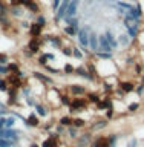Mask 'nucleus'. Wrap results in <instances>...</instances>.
<instances>
[{
    "label": "nucleus",
    "instance_id": "58836bf2",
    "mask_svg": "<svg viewBox=\"0 0 144 147\" xmlns=\"http://www.w3.org/2000/svg\"><path fill=\"white\" fill-rule=\"evenodd\" d=\"M28 147H40V142H37V141H31L29 144H28Z\"/></svg>",
    "mask_w": 144,
    "mask_h": 147
},
{
    "label": "nucleus",
    "instance_id": "f8f14e48",
    "mask_svg": "<svg viewBox=\"0 0 144 147\" xmlns=\"http://www.w3.org/2000/svg\"><path fill=\"white\" fill-rule=\"evenodd\" d=\"M28 32H29V37H41L45 34V28L41 25H39L37 22H32Z\"/></svg>",
    "mask_w": 144,
    "mask_h": 147
},
{
    "label": "nucleus",
    "instance_id": "6ab92c4d",
    "mask_svg": "<svg viewBox=\"0 0 144 147\" xmlns=\"http://www.w3.org/2000/svg\"><path fill=\"white\" fill-rule=\"evenodd\" d=\"M63 34H66L69 38H75L77 34H78V28L77 26H72V25H66L63 28Z\"/></svg>",
    "mask_w": 144,
    "mask_h": 147
},
{
    "label": "nucleus",
    "instance_id": "5701e85b",
    "mask_svg": "<svg viewBox=\"0 0 144 147\" xmlns=\"http://www.w3.org/2000/svg\"><path fill=\"white\" fill-rule=\"evenodd\" d=\"M118 37V43H120V46H121V48H127L129 45H130V37H129L127 34H120V35H117Z\"/></svg>",
    "mask_w": 144,
    "mask_h": 147
},
{
    "label": "nucleus",
    "instance_id": "f03ea898",
    "mask_svg": "<svg viewBox=\"0 0 144 147\" xmlns=\"http://www.w3.org/2000/svg\"><path fill=\"white\" fill-rule=\"evenodd\" d=\"M60 142H62V135H58L57 132L52 130L40 142V147H60Z\"/></svg>",
    "mask_w": 144,
    "mask_h": 147
},
{
    "label": "nucleus",
    "instance_id": "0eeeda50",
    "mask_svg": "<svg viewBox=\"0 0 144 147\" xmlns=\"http://www.w3.org/2000/svg\"><path fill=\"white\" fill-rule=\"evenodd\" d=\"M26 127H31V129H40V126H41V118L37 115L34 110H31L29 112V115L26 117V121L23 123Z\"/></svg>",
    "mask_w": 144,
    "mask_h": 147
},
{
    "label": "nucleus",
    "instance_id": "2f4dec72",
    "mask_svg": "<svg viewBox=\"0 0 144 147\" xmlns=\"http://www.w3.org/2000/svg\"><path fill=\"white\" fill-rule=\"evenodd\" d=\"M60 52H62L64 57L72 58V45H71V46H63V48L60 49Z\"/></svg>",
    "mask_w": 144,
    "mask_h": 147
},
{
    "label": "nucleus",
    "instance_id": "f704fd0d",
    "mask_svg": "<svg viewBox=\"0 0 144 147\" xmlns=\"http://www.w3.org/2000/svg\"><path fill=\"white\" fill-rule=\"evenodd\" d=\"M9 63V55L6 52H0V64H8Z\"/></svg>",
    "mask_w": 144,
    "mask_h": 147
},
{
    "label": "nucleus",
    "instance_id": "2eb2a0df",
    "mask_svg": "<svg viewBox=\"0 0 144 147\" xmlns=\"http://www.w3.org/2000/svg\"><path fill=\"white\" fill-rule=\"evenodd\" d=\"M86 98H87L91 106H97L101 101V94H98V92H95V90H89L86 94Z\"/></svg>",
    "mask_w": 144,
    "mask_h": 147
},
{
    "label": "nucleus",
    "instance_id": "1a4fd4ad",
    "mask_svg": "<svg viewBox=\"0 0 144 147\" xmlns=\"http://www.w3.org/2000/svg\"><path fill=\"white\" fill-rule=\"evenodd\" d=\"M89 147H110L109 135H101V133H100V135L94 136Z\"/></svg>",
    "mask_w": 144,
    "mask_h": 147
},
{
    "label": "nucleus",
    "instance_id": "bb28decb",
    "mask_svg": "<svg viewBox=\"0 0 144 147\" xmlns=\"http://www.w3.org/2000/svg\"><path fill=\"white\" fill-rule=\"evenodd\" d=\"M8 69H9V74H17L22 69V66H20V63H17V61H9Z\"/></svg>",
    "mask_w": 144,
    "mask_h": 147
},
{
    "label": "nucleus",
    "instance_id": "f257e3e1",
    "mask_svg": "<svg viewBox=\"0 0 144 147\" xmlns=\"http://www.w3.org/2000/svg\"><path fill=\"white\" fill-rule=\"evenodd\" d=\"M89 101L86 96H72V103L68 107V113L72 117H77V113H81L89 107Z\"/></svg>",
    "mask_w": 144,
    "mask_h": 147
},
{
    "label": "nucleus",
    "instance_id": "79ce46f5",
    "mask_svg": "<svg viewBox=\"0 0 144 147\" xmlns=\"http://www.w3.org/2000/svg\"><path fill=\"white\" fill-rule=\"evenodd\" d=\"M0 109H2V107H0Z\"/></svg>",
    "mask_w": 144,
    "mask_h": 147
},
{
    "label": "nucleus",
    "instance_id": "412c9836",
    "mask_svg": "<svg viewBox=\"0 0 144 147\" xmlns=\"http://www.w3.org/2000/svg\"><path fill=\"white\" fill-rule=\"evenodd\" d=\"M43 69H45V72H48L49 75H63V71L60 67H54L51 63H48L46 66H43Z\"/></svg>",
    "mask_w": 144,
    "mask_h": 147
},
{
    "label": "nucleus",
    "instance_id": "72a5a7b5",
    "mask_svg": "<svg viewBox=\"0 0 144 147\" xmlns=\"http://www.w3.org/2000/svg\"><path fill=\"white\" fill-rule=\"evenodd\" d=\"M6 75H9L8 64H0V77H6Z\"/></svg>",
    "mask_w": 144,
    "mask_h": 147
},
{
    "label": "nucleus",
    "instance_id": "7c9ffc66",
    "mask_svg": "<svg viewBox=\"0 0 144 147\" xmlns=\"http://www.w3.org/2000/svg\"><path fill=\"white\" fill-rule=\"evenodd\" d=\"M55 127V123L54 121H49V123H41V126H40V129L41 130H45V132H52V129Z\"/></svg>",
    "mask_w": 144,
    "mask_h": 147
},
{
    "label": "nucleus",
    "instance_id": "c85d7f7f",
    "mask_svg": "<svg viewBox=\"0 0 144 147\" xmlns=\"http://www.w3.org/2000/svg\"><path fill=\"white\" fill-rule=\"evenodd\" d=\"M16 123H17V118L12 117V115H8V117H6V124H5V129H12V127H16Z\"/></svg>",
    "mask_w": 144,
    "mask_h": 147
},
{
    "label": "nucleus",
    "instance_id": "9b49d317",
    "mask_svg": "<svg viewBox=\"0 0 144 147\" xmlns=\"http://www.w3.org/2000/svg\"><path fill=\"white\" fill-rule=\"evenodd\" d=\"M34 112L39 115L40 118H48L49 117V107L45 103H41V101H37V103H35Z\"/></svg>",
    "mask_w": 144,
    "mask_h": 147
},
{
    "label": "nucleus",
    "instance_id": "ea45409f",
    "mask_svg": "<svg viewBox=\"0 0 144 147\" xmlns=\"http://www.w3.org/2000/svg\"><path fill=\"white\" fill-rule=\"evenodd\" d=\"M17 147H25V146H20V144H18V146H17Z\"/></svg>",
    "mask_w": 144,
    "mask_h": 147
},
{
    "label": "nucleus",
    "instance_id": "f3484780",
    "mask_svg": "<svg viewBox=\"0 0 144 147\" xmlns=\"http://www.w3.org/2000/svg\"><path fill=\"white\" fill-rule=\"evenodd\" d=\"M57 123L58 124H62L63 127H71L72 124H74V117L72 115H69V113H66V115H62V117H60L58 119H57Z\"/></svg>",
    "mask_w": 144,
    "mask_h": 147
},
{
    "label": "nucleus",
    "instance_id": "ddd939ff",
    "mask_svg": "<svg viewBox=\"0 0 144 147\" xmlns=\"http://www.w3.org/2000/svg\"><path fill=\"white\" fill-rule=\"evenodd\" d=\"M71 103H72V95L66 90H60V106L68 109Z\"/></svg>",
    "mask_w": 144,
    "mask_h": 147
},
{
    "label": "nucleus",
    "instance_id": "423d86ee",
    "mask_svg": "<svg viewBox=\"0 0 144 147\" xmlns=\"http://www.w3.org/2000/svg\"><path fill=\"white\" fill-rule=\"evenodd\" d=\"M74 75L78 77V78H81V80L89 81V83H95V81H98L97 78H94L89 72H87V69H86V66H85V63H81L80 66H75V72H74Z\"/></svg>",
    "mask_w": 144,
    "mask_h": 147
},
{
    "label": "nucleus",
    "instance_id": "20e7f679",
    "mask_svg": "<svg viewBox=\"0 0 144 147\" xmlns=\"http://www.w3.org/2000/svg\"><path fill=\"white\" fill-rule=\"evenodd\" d=\"M31 75L35 78V80H39L41 84H45L46 87H52L55 86V80L52 78V75H49V74H45L41 71H32Z\"/></svg>",
    "mask_w": 144,
    "mask_h": 147
},
{
    "label": "nucleus",
    "instance_id": "a211bd4d",
    "mask_svg": "<svg viewBox=\"0 0 144 147\" xmlns=\"http://www.w3.org/2000/svg\"><path fill=\"white\" fill-rule=\"evenodd\" d=\"M74 127H77V129H87V126H89V119H86V118H83V117H74V124H72Z\"/></svg>",
    "mask_w": 144,
    "mask_h": 147
},
{
    "label": "nucleus",
    "instance_id": "393cba45",
    "mask_svg": "<svg viewBox=\"0 0 144 147\" xmlns=\"http://www.w3.org/2000/svg\"><path fill=\"white\" fill-rule=\"evenodd\" d=\"M35 61H37V64H39L40 67H43V66H46V64L49 63V60H48V57H46V52H40L39 55H37Z\"/></svg>",
    "mask_w": 144,
    "mask_h": 147
},
{
    "label": "nucleus",
    "instance_id": "7ed1b4c3",
    "mask_svg": "<svg viewBox=\"0 0 144 147\" xmlns=\"http://www.w3.org/2000/svg\"><path fill=\"white\" fill-rule=\"evenodd\" d=\"M109 124H110V121H109L107 118H97V119H94V121H89L87 130L92 132V133L101 132V130H104V129H107Z\"/></svg>",
    "mask_w": 144,
    "mask_h": 147
},
{
    "label": "nucleus",
    "instance_id": "6e6552de",
    "mask_svg": "<svg viewBox=\"0 0 144 147\" xmlns=\"http://www.w3.org/2000/svg\"><path fill=\"white\" fill-rule=\"evenodd\" d=\"M92 138H94V133L89 132V130L80 133V136L75 140V147H89Z\"/></svg>",
    "mask_w": 144,
    "mask_h": 147
},
{
    "label": "nucleus",
    "instance_id": "e433bc0d",
    "mask_svg": "<svg viewBox=\"0 0 144 147\" xmlns=\"http://www.w3.org/2000/svg\"><path fill=\"white\" fill-rule=\"evenodd\" d=\"M46 57H48V60H49V63H51V61H54V60L57 58V55H55L54 52H46Z\"/></svg>",
    "mask_w": 144,
    "mask_h": 147
},
{
    "label": "nucleus",
    "instance_id": "cd10ccee",
    "mask_svg": "<svg viewBox=\"0 0 144 147\" xmlns=\"http://www.w3.org/2000/svg\"><path fill=\"white\" fill-rule=\"evenodd\" d=\"M140 107H141V103H138V101H135V103H130L126 107V110H127V113H137L138 110H140Z\"/></svg>",
    "mask_w": 144,
    "mask_h": 147
},
{
    "label": "nucleus",
    "instance_id": "c756f323",
    "mask_svg": "<svg viewBox=\"0 0 144 147\" xmlns=\"http://www.w3.org/2000/svg\"><path fill=\"white\" fill-rule=\"evenodd\" d=\"M9 89V84H8V80L5 77H0V92L2 94H6Z\"/></svg>",
    "mask_w": 144,
    "mask_h": 147
},
{
    "label": "nucleus",
    "instance_id": "dca6fc26",
    "mask_svg": "<svg viewBox=\"0 0 144 147\" xmlns=\"http://www.w3.org/2000/svg\"><path fill=\"white\" fill-rule=\"evenodd\" d=\"M89 51L91 52H97L98 51V35L97 32H89Z\"/></svg>",
    "mask_w": 144,
    "mask_h": 147
},
{
    "label": "nucleus",
    "instance_id": "4468645a",
    "mask_svg": "<svg viewBox=\"0 0 144 147\" xmlns=\"http://www.w3.org/2000/svg\"><path fill=\"white\" fill-rule=\"evenodd\" d=\"M25 9H28V12L34 14V16H39V14H41V6H40L39 0H31V2L26 5Z\"/></svg>",
    "mask_w": 144,
    "mask_h": 147
},
{
    "label": "nucleus",
    "instance_id": "c9c22d12",
    "mask_svg": "<svg viewBox=\"0 0 144 147\" xmlns=\"http://www.w3.org/2000/svg\"><path fill=\"white\" fill-rule=\"evenodd\" d=\"M138 142H140V140H138L137 136H133V138H130V140H129V142H127L126 147H138Z\"/></svg>",
    "mask_w": 144,
    "mask_h": 147
},
{
    "label": "nucleus",
    "instance_id": "37998d69",
    "mask_svg": "<svg viewBox=\"0 0 144 147\" xmlns=\"http://www.w3.org/2000/svg\"><path fill=\"white\" fill-rule=\"evenodd\" d=\"M143 63H144V61H143Z\"/></svg>",
    "mask_w": 144,
    "mask_h": 147
},
{
    "label": "nucleus",
    "instance_id": "4be33fe9",
    "mask_svg": "<svg viewBox=\"0 0 144 147\" xmlns=\"http://www.w3.org/2000/svg\"><path fill=\"white\" fill-rule=\"evenodd\" d=\"M66 135H68V138H69V140L75 141L77 138L80 136V129H77V127H74V126L68 127V129H66Z\"/></svg>",
    "mask_w": 144,
    "mask_h": 147
},
{
    "label": "nucleus",
    "instance_id": "4c0bfd02",
    "mask_svg": "<svg viewBox=\"0 0 144 147\" xmlns=\"http://www.w3.org/2000/svg\"><path fill=\"white\" fill-rule=\"evenodd\" d=\"M5 124H6V117H0V129H5Z\"/></svg>",
    "mask_w": 144,
    "mask_h": 147
},
{
    "label": "nucleus",
    "instance_id": "9d476101",
    "mask_svg": "<svg viewBox=\"0 0 144 147\" xmlns=\"http://www.w3.org/2000/svg\"><path fill=\"white\" fill-rule=\"evenodd\" d=\"M135 84L137 83L132 81V80H120L118 89L123 90L126 95H129V94H133V92H135Z\"/></svg>",
    "mask_w": 144,
    "mask_h": 147
},
{
    "label": "nucleus",
    "instance_id": "aec40b11",
    "mask_svg": "<svg viewBox=\"0 0 144 147\" xmlns=\"http://www.w3.org/2000/svg\"><path fill=\"white\" fill-rule=\"evenodd\" d=\"M92 57H95L97 60H115L112 52H100V51L92 52Z\"/></svg>",
    "mask_w": 144,
    "mask_h": 147
},
{
    "label": "nucleus",
    "instance_id": "39448f33",
    "mask_svg": "<svg viewBox=\"0 0 144 147\" xmlns=\"http://www.w3.org/2000/svg\"><path fill=\"white\" fill-rule=\"evenodd\" d=\"M66 92H69L72 96H86V94L89 92L87 86L80 84V83H75V84H69L66 87Z\"/></svg>",
    "mask_w": 144,
    "mask_h": 147
},
{
    "label": "nucleus",
    "instance_id": "a878e982",
    "mask_svg": "<svg viewBox=\"0 0 144 147\" xmlns=\"http://www.w3.org/2000/svg\"><path fill=\"white\" fill-rule=\"evenodd\" d=\"M72 58H77V60H85V52L78 48V46H74L72 45Z\"/></svg>",
    "mask_w": 144,
    "mask_h": 147
},
{
    "label": "nucleus",
    "instance_id": "a19ab883",
    "mask_svg": "<svg viewBox=\"0 0 144 147\" xmlns=\"http://www.w3.org/2000/svg\"><path fill=\"white\" fill-rule=\"evenodd\" d=\"M39 2H40V0H39Z\"/></svg>",
    "mask_w": 144,
    "mask_h": 147
},
{
    "label": "nucleus",
    "instance_id": "473e14b6",
    "mask_svg": "<svg viewBox=\"0 0 144 147\" xmlns=\"http://www.w3.org/2000/svg\"><path fill=\"white\" fill-rule=\"evenodd\" d=\"M54 129H55V130H54V132H57V133H58V135H62V136H63V135H66V127H63V126H62V124H58V123H55V127H54Z\"/></svg>",
    "mask_w": 144,
    "mask_h": 147
},
{
    "label": "nucleus",
    "instance_id": "b1692460",
    "mask_svg": "<svg viewBox=\"0 0 144 147\" xmlns=\"http://www.w3.org/2000/svg\"><path fill=\"white\" fill-rule=\"evenodd\" d=\"M62 71H63V75H74V72H75V66H74L72 63H64L63 64V67H62Z\"/></svg>",
    "mask_w": 144,
    "mask_h": 147
}]
</instances>
